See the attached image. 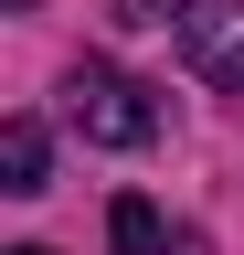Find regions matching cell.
<instances>
[{
  "label": "cell",
  "mask_w": 244,
  "mask_h": 255,
  "mask_svg": "<svg viewBox=\"0 0 244 255\" xmlns=\"http://www.w3.org/2000/svg\"><path fill=\"white\" fill-rule=\"evenodd\" d=\"M64 117H75V138H96V149H149V138H160L149 85L117 75V64H75V75H64Z\"/></svg>",
  "instance_id": "1"
},
{
  "label": "cell",
  "mask_w": 244,
  "mask_h": 255,
  "mask_svg": "<svg viewBox=\"0 0 244 255\" xmlns=\"http://www.w3.org/2000/svg\"><path fill=\"white\" fill-rule=\"evenodd\" d=\"M170 32H180V53H191L202 85L244 96V0H170Z\"/></svg>",
  "instance_id": "2"
},
{
  "label": "cell",
  "mask_w": 244,
  "mask_h": 255,
  "mask_svg": "<svg viewBox=\"0 0 244 255\" xmlns=\"http://www.w3.org/2000/svg\"><path fill=\"white\" fill-rule=\"evenodd\" d=\"M106 245H117V255H202V234L160 223L149 191H117V202H106Z\"/></svg>",
  "instance_id": "3"
},
{
  "label": "cell",
  "mask_w": 244,
  "mask_h": 255,
  "mask_svg": "<svg viewBox=\"0 0 244 255\" xmlns=\"http://www.w3.org/2000/svg\"><path fill=\"white\" fill-rule=\"evenodd\" d=\"M0 170H11V191H43V117L0 128Z\"/></svg>",
  "instance_id": "4"
},
{
  "label": "cell",
  "mask_w": 244,
  "mask_h": 255,
  "mask_svg": "<svg viewBox=\"0 0 244 255\" xmlns=\"http://www.w3.org/2000/svg\"><path fill=\"white\" fill-rule=\"evenodd\" d=\"M11 255H43V245H11Z\"/></svg>",
  "instance_id": "5"
},
{
  "label": "cell",
  "mask_w": 244,
  "mask_h": 255,
  "mask_svg": "<svg viewBox=\"0 0 244 255\" xmlns=\"http://www.w3.org/2000/svg\"><path fill=\"white\" fill-rule=\"evenodd\" d=\"M11 11H32V0H11Z\"/></svg>",
  "instance_id": "6"
}]
</instances>
